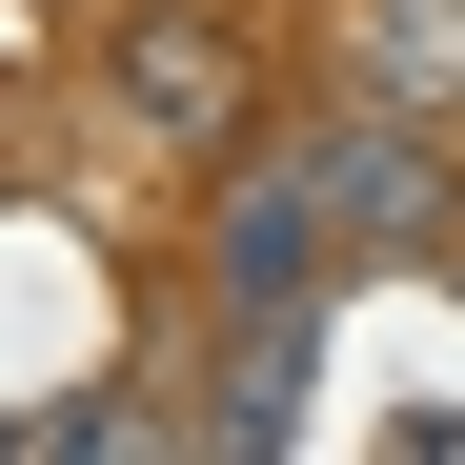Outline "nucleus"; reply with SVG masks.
Returning a JSON list of instances; mask_svg holds the SVG:
<instances>
[{"mask_svg": "<svg viewBox=\"0 0 465 465\" xmlns=\"http://www.w3.org/2000/svg\"><path fill=\"white\" fill-rule=\"evenodd\" d=\"M303 183H324V223L344 243H445V142H425V102H324L303 122Z\"/></svg>", "mask_w": 465, "mask_h": 465, "instance_id": "1", "label": "nucleus"}, {"mask_svg": "<svg viewBox=\"0 0 465 465\" xmlns=\"http://www.w3.org/2000/svg\"><path fill=\"white\" fill-rule=\"evenodd\" d=\"M324 243H344V223H324V183H303V142H263V163H223L203 283L243 303V324H263V303H324Z\"/></svg>", "mask_w": 465, "mask_h": 465, "instance_id": "3", "label": "nucleus"}, {"mask_svg": "<svg viewBox=\"0 0 465 465\" xmlns=\"http://www.w3.org/2000/svg\"><path fill=\"white\" fill-rule=\"evenodd\" d=\"M102 102L142 142H243V21H223V0H142L102 41Z\"/></svg>", "mask_w": 465, "mask_h": 465, "instance_id": "2", "label": "nucleus"}, {"mask_svg": "<svg viewBox=\"0 0 465 465\" xmlns=\"http://www.w3.org/2000/svg\"><path fill=\"white\" fill-rule=\"evenodd\" d=\"M21 61H41V0H0V82H21Z\"/></svg>", "mask_w": 465, "mask_h": 465, "instance_id": "5", "label": "nucleus"}, {"mask_svg": "<svg viewBox=\"0 0 465 465\" xmlns=\"http://www.w3.org/2000/svg\"><path fill=\"white\" fill-rule=\"evenodd\" d=\"M344 61H364V102H465V0H344Z\"/></svg>", "mask_w": 465, "mask_h": 465, "instance_id": "4", "label": "nucleus"}]
</instances>
